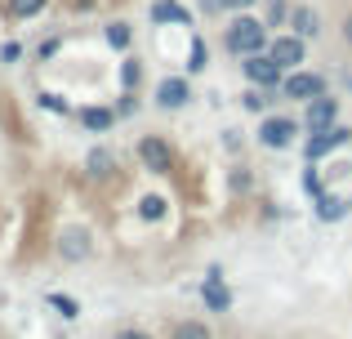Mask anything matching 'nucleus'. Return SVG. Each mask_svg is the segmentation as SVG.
I'll use <instances>...</instances> for the list:
<instances>
[{
  "label": "nucleus",
  "instance_id": "nucleus-3",
  "mask_svg": "<svg viewBox=\"0 0 352 339\" xmlns=\"http://www.w3.org/2000/svg\"><path fill=\"white\" fill-rule=\"evenodd\" d=\"M276 94L290 98V103H308V98L326 94V76H321V72H308V67H294V72H285V80H281Z\"/></svg>",
  "mask_w": 352,
  "mask_h": 339
},
{
  "label": "nucleus",
  "instance_id": "nucleus-25",
  "mask_svg": "<svg viewBox=\"0 0 352 339\" xmlns=\"http://www.w3.org/2000/svg\"><path fill=\"white\" fill-rule=\"evenodd\" d=\"M45 304H50V308H58V313L67 317V322H72V317H80V304H76V299H72V295H50V299H45Z\"/></svg>",
  "mask_w": 352,
  "mask_h": 339
},
{
  "label": "nucleus",
  "instance_id": "nucleus-7",
  "mask_svg": "<svg viewBox=\"0 0 352 339\" xmlns=\"http://www.w3.org/2000/svg\"><path fill=\"white\" fill-rule=\"evenodd\" d=\"M348 125H326V130H312L308 134V143H303V157H308V161H321V157H330V152H335V148H344V143H348Z\"/></svg>",
  "mask_w": 352,
  "mask_h": 339
},
{
  "label": "nucleus",
  "instance_id": "nucleus-11",
  "mask_svg": "<svg viewBox=\"0 0 352 339\" xmlns=\"http://www.w3.org/2000/svg\"><path fill=\"white\" fill-rule=\"evenodd\" d=\"M147 14H152V23L156 27H192V9L188 5H179V0H152V9H147Z\"/></svg>",
  "mask_w": 352,
  "mask_h": 339
},
{
  "label": "nucleus",
  "instance_id": "nucleus-16",
  "mask_svg": "<svg viewBox=\"0 0 352 339\" xmlns=\"http://www.w3.org/2000/svg\"><path fill=\"white\" fill-rule=\"evenodd\" d=\"M85 174H89V179H112V174H116V152H107V148H89V157H85Z\"/></svg>",
  "mask_w": 352,
  "mask_h": 339
},
{
  "label": "nucleus",
  "instance_id": "nucleus-17",
  "mask_svg": "<svg viewBox=\"0 0 352 339\" xmlns=\"http://www.w3.org/2000/svg\"><path fill=\"white\" fill-rule=\"evenodd\" d=\"M45 9H50V0H5V14L14 18V23H32Z\"/></svg>",
  "mask_w": 352,
  "mask_h": 339
},
{
  "label": "nucleus",
  "instance_id": "nucleus-12",
  "mask_svg": "<svg viewBox=\"0 0 352 339\" xmlns=\"http://www.w3.org/2000/svg\"><path fill=\"white\" fill-rule=\"evenodd\" d=\"M76 121L85 125L89 134H107L116 125V107H98V103H89V107H76Z\"/></svg>",
  "mask_w": 352,
  "mask_h": 339
},
{
  "label": "nucleus",
  "instance_id": "nucleus-15",
  "mask_svg": "<svg viewBox=\"0 0 352 339\" xmlns=\"http://www.w3.org/2000/svg\"><path fill=\"white\" fill-rule=\"evenodd\" d=\"M201 299H206V308H214V313H228V308H232V295H228V286L219 281V272H210V277H206Z\"/></svg>",
  "mask_w": 352,
  "mask_h": 339
},
{
  "label": "nucleus",
  "instance_id": "nucleus-22",
  "mask_svg": "<svg viewBox=\"0 0 352 339\" xmlns=\"http://www.w3.org/2000/svg\"><path fill=\"white\" fill-rule=\"evenodd\" d=\"M138 80H143V63L125 58V63H120V89H138Z\"/></svg>",
  "mask_w": 352,
  "mask_h": 339
},
{
  "label": "nucleus",
  "instance_id": "nucleus-26",
  "mask_svg": "<svg viewBox=\"0 0 352 339\" xmlns=\"http://www.w3.org/2000/svg\"><path fill=\"white\" fill-rule=\"evenodd\" d=\"M303 192H308L312 201L326 192V183H321V170H312V161H308V170H303Z\"/></svg>",
  "mask_w": 352,
  "mask_h": 339
},
{
  "label": "nucleus",
  "instance_id": "nucleus-8",
  "mask_svg": "<svg viewBox=\"0 0 352 339\" xmlns=\"http://www.w3.org/2000/svg\"><path fill=\"white\" fill-rule=\"evenodd\" d=\"M138 161H143L152 174H170V166H174L170 139H161V134H143V139H138Z\"/></svg>",
  "mask_w": 352,
  "mask_h": 339
},
{
  "label": "nucleus",
  "instance_id": "nucleus-1",
  "mask_svg": "<svg viewBox=\"0 0 352 339\" xmlns=\"http://www.w3.org/2000/svg\"><path fill=\"white\" fill-rule=\"evenodd\" d=\"M267 23L263 18H254L245 9V14H232V23L223 27V50L232 54V58H245V54H258V50H267Z\"/></svg>",
  "mask_w": 352,
  "mask_h": 339
},
{
  "label": "nucleus",
  "instance_id": "nucleus-14",
  "mask_svg": "<svg viewBox=\"0 0 352 339\" xmlns=\"http://www.w3.org/2000/svg\"><path fill=\"white\" fill-rule=\"evenodd\" d=\"M312 206H317V219H321V223H339V219H344L348 210H352L348 201L339 197V192H321V197L312 201Z\"/></svg>",
  "mask_w": 352,
  "mask_h": 339
},
{
  "label": "nucleus",
  "instance_id": "nucleus-24",
  "mask_svg": "<svg viewBox=\"0 0 352 339\" xmlns=\"http://www.w3.org/2000/svg\"><path fill=\"white\" fill-rule=\"evenodd\" d=\"M138 215H143L147 223H156V219L165 215V197H143L138 201Z\"/></svg>",
  "mask_w": 352,
  "mask_h": 339
},
{
  "label": "nucleus",
  "instance_id": "nucleus-30",
  "mask_svg": "<svg viewBox=\"0 0 352 339\" xmlns=\"http://www.w3.org/2000/svg\"><path fill=\"white\" fill-rule=\"evenodd\" d=\"M258 0H223V14H245V9H254Z\"/></svg>",
  "mask_w": 352,
  "mask_h": 339
},
{
  "label": "nucleus",
  "instance_id": "nucleus-6",
  "mask_svg": "<svg viewBox=\"0 0 352 339\" xmlns=\"http://www.w3.org/2000/svg\"><path fill=\"white\" fill-rule=\"evenodd\" d=\"M156 107L161 112H179V107H188L192 103V80H188V72L183 76H165V80H156Z\"/></svg>",
  "mask_w": 352,
  "mask_h": 339
},
{
  "label": "nucleus",
  "instance_id": "nucleus-29",
  "mask_svg": "<svg viewBox=\"0 0 352 339\" xmlns=\"http://www.w3.org/2000/svg\"><path fill=\"white\" fill-rule=\"evenodd\" d=\"M18 58H23V45H18V41H5V45H0V63H18Z\"/></svg>",
  "mask_w": 352,
  "mask_h": 339
},
{
  "label": "nucleus",
  "instance_id": "nucleus-21",
  "mask_svg": "<svg viewBox=\"0 0 352 339\" xmlns=\"http://www.w3.org/2000/svg\"><path fill=\"white\" fill-rule=\"evenodd\" d=\"M36 103L45 107V112H58V116H72V103L63 94H54V89H41V94H36Z\"/></svg>",
  "mask_w": 352,
  "mask_h": 339
},
{
  "label": "nucleus",
  "instance_id": "nucleus-13",
  "mask_svg": "<svg viewBox=\"0 0 352 339\" xmlns=\"http://www.w3.org/2000/svg\"><path fill=\"white\" fill-rule=\"evenodd\" d=\"M290 32L303 36V41H308V36L317 41V36H321V14H317L312 5H294V9H290Z\"/></svg>",
  "mask_w": 352,
  "mask_h": 339
},
{
  "label": "nucleus",
  "instance_id": "nucleus-27",
  "mask_svg": "<svg viewBox=\"0 0 352 339\" xmlns=\"http://www.w3.org/2000/svg\"><path fill=\"white\" fill-rule=\"evenodd\" d=\"M134 112H138V94H134V89H125V94L116 98V121H120V116H134Z\"/></svg>",
  "mask_w": 352,
  "mask_h": 339
},
{
  "label": "nucleus",
  "instance_id": "nucleus-32",
  "mask_svg": "<svg viewBox=\"0 0 352 339\" xmlns=\"http://www.w3.org/2000/svg\"><path fill=\"white\" fill-rule=\"evenodd\" d=\"M116 339H152L147 331H134V326H125V331H116Z\"/></svg>",
  "mask_w": 352,
  "mask_h": 339
},
{
  "label": "nucleus",
  "instance_id": "nucleus-28",
  "mask_svg": "<svg viewBox=\"0 0 352 339\" xmlns=\"http://www.w3.org/2000/svg\"><path fill=\"white\" fill-rule=\"evenodd\" d=\"M58 45H63V36H50V41H41V45H36V58H41V63H50L54 54H58Z\"/></svg>",
  "mask_w": 352,
  "mask_h": 339
},
{
  "label": "nucleus",
  "instance_id": "nucleus-31",
  "mask_svg": "<svg viewBox=\"0 0 352 339\" xmlns=\"http://www.w3.org/2000/svg\"><path fill=\"white\" fill-rule=\"evenodd\" d=\"M197 5H201V14H206V18H219V14H223V0H197Z\"/></svg>",
  "mask_w": 352,
  "mask_h": 339
},
{
  "label": "nucleus",
  "instance_id": "nucleus-20",
  "mask_svg": "<svg viewBox=\"0 0 352 339\" xmlns=\"http://www.w3.org/2000/svg\"><path fill=\"white\" fill-rule=\"evenodd\" d=\"M103 36H107V45H112V50H120V54L134 45V27H129V23H107Z\"/></svg>",
  "mask_w": 352,
  "mask_h": 339
},
{
  "label": "nucleus",
  "instance_id": "nucleus-19",
  "mask_svg": "<svg viewBox=\"0 0 352 339\" xmlns=\"http://www.w3.org/2000/svg\"><path fill=\"white\" fill-rule=\"evenodd\" d=\"M206 67H210V45H206V36H192V45H188V76H201Z\"/></svg>",
  "mask_w": 352,
  "mask_h": 339
},
{
  "label": "nucleus",
  "instance_id": "nucleus-5",
  "mask_svg": "<svg viewBox=\"0 0 352 339\" xmlns=\"http://www.w3.org/2000/svg\"><path fill=\"white\" fill-rule=\"evenodd\" d=\"M294 139H299V121H294V116H263V125H258V143H263V148L285 152Z\"/></svg>",
  "mask_w": 352,
  "mask_h": 339
},
{
  "label": "nucleus",
  "instance_id": "nucleus-9",
  "mask_svg": "<svg viewBox=\"0 0 352 339\" xmlns=\"http://www.w3.org/2000/svg\"><path fill=\"white\" fill-rule=\"evenodd\" d=\"M303 107H308V112H303V130H308V134L335 125V116H339V98L330 94V89H326V94H317V98H308Z\"/></svg>",
  "mask_w": 352,
  "mask_h": 339
},
{
  "label": "nucleus",
  "instance_id": "nucleus-4",
  "mask_svg": "<svg viewBox=\"0 0 352 339\" xmlns=\"http://www.w3.org/2000/svg\"><path fill=\"white\" fill-rule=\"evenodd\" d=\"M267 54H272L285 72H294V67H303V63H308V41H303V36H294V32H276L272 41H267Z\"/></svg>",
  "mask_w": 352,
  "mask_h": 339
},
{
  "label": "nucleus",
  "instance_id": "nucleus-10",
  "mask_svg": "<svg viewBox=\"0 0 352 339\" xmlns=\"http://www.w3.org/2000/svg\"><path fill=\"white\" fill-rule=\"evenodd\" d=\"M89 254H94V241H89L85 228H63L58 232V259L63 263H80V259H89Z\"/></svg>",
  "mask_w": 352,
  "mask_h": 339
},
{
  "label": "nucleus",
  "instance_id": "nucleus-23",
  "mask_svg": "<svg viewBox=\"0 0 352 339\" xmlns=\"http://www.w3.org/2000/svg\"><path fill=\"white\" fill-rule=\"evenodd\" d=\"M174 339H214V335H210L206 322H179L174 326Z\"/></svg>",
  "mask_w": 352,
  "mask_h": 339
},
{
  "label": "nucleus",
  "instance_id": "nucleus-18",
  "mask_svg": "<svg viewBox=\"0 0 352 339\" xmlns=\"http://www.w3.org/2000/svg\"><path fill=\"white\" fill-rule=\"evenodd\" d=\"M272 94H276V89L250 85L245 94H241V107H245V112H258V116H267V107H272Z\"/></svg>",
  "mask_w": 352,
  "mask_h": 339
},
{
  "label": "nucleus",
  "instance_id": "nucleus-33",
  "mask_svg": "<svg viewBox=\"0 0 352 339\" xmlns=\"http://www.w3.org/2000/svg\"><path fill=\"white\" fill-rule=\"evenodd\" d=\"M344 41H352V18H344Z\"/></svg>",
  "mask_w": 352,
  "mask_h": 339
},
{
  "label": "nucleus",
  "instance_id": "nucleus-2",
  "mask_svg": "<svg viewBox=\"0 0 352 339\" xmlns=\"http://www.w3.org/2000/svg\"><path fill=\"white\" fill-rule=\"evenodd\" d=\"M241 72H245L250 85H263V89H281V80H285V67H281V63H276L267 50L245 54V58H241Z\"/></svg>",
  "mask_w": 352,
  "mask_h": 339
}]
</instances>
